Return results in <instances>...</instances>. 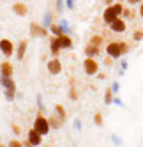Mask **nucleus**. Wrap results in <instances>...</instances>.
<instances>
[{"label": "nucleus", "mask_w": 143, "mask_h": 147, "mask_svg": "<svg viewBox=\"0 0 143 147\" xmlns=\"http://www.w3.org/2000/svg\"><path fill=\"white\" fill-rule=\"evenodd\" d=\"M13 13H14L16 16H27L28 7H27L25 2H14V4H13Z\"/></svg>", "instance_id": "nucleus-15"}, {"label": "nucleus", "mask_w": 143, "mask_h": 147, "mask_svg": "<svg viewBox=\"0 0 143 147\" xmlns=\"http://www.w3.org/2000/svg\"><path fill=\"white\" fill-rule=\"evenodd\" d=\"M118 18V14H117V11H115V7H113V4L111 5H108L106 9H104V13H103V20H104V23L106 25H110L113 20H117Z\"/></svg>", "instance_id": "nucleus-10"}, {"label": "nucleus", "mask_w": 143, "mask_h": 147, "mask_svg": "<svg viewBox=\"0 0 143 147\" xmlns=\"http://www.w3.org/2000/svg\"><path fill=\"white\" fill-rule=\"evenodd\" d=\"M111 90H113V94H117L120 90V83L118 82H113V83H111Z\"/></svg>", "instance_id": "nucleus-33"}, {"label": "nucleus", "mask_w": 143, "mask_h": 147, "mask_svg": "<svg viewBox=\"0 0 143 147\" xmlns=\"http://www.w3.org/2000/svg\"><path fill=\"white\" fill-rule=\"evenodd\" d=\"M48 121H49V126H51V129H60V128L64 126V122H65L64 119H60V117H58V115H57L55 112L51 113V117H49Z\"/></svg>", "instance_id": "nucleus-16"}, {"label": "nucleus", "mask_w": 143, "mask_h": 147, "mask_svg": "<svg viewBox=\"0 0 143 147\" xmlns=\"http://www.w3.org/2000/svg\"><path fill=\"white\" fill-rule=\"evenodd\" d=\"M126 2H127L129 5H136V4H140V2H143V0H126Z\"/></svg>", "instance_id": "nucleus-38"}, {"label": "nucleus", "mask_w": 143, "mask_h": 147, "mask_svg": "<svg viewBox=\"0 0 143 147\" xmlns=\"http://www.w3.org/2000/svg\"><path fill=\"white\" fill-rule=\"evenodd\" d=\"M0 87H4V90L16 92V82L13 80V76H0Z\"/></svg>", "instance_id": "nucleus-11"}, {"label": "nucleus", "mask_w": 143, "mask_h": 147, "mask_svg": "<svg viewBox=\"0 0 143 147\" xmlns=\"http://www.w3.org/2000/svg\"><path fill=\"white\" fill-rule=\"evenodd\" d=\"M85 55L87 57H97L99 55V46H94V45H87V48H85Z\"/></svg>", "instance_id": "nucleus-18"}, {"label": "nucleus", "mask_w": 143, "mask_h": 147, "mask_svg": "<svg viewBox=\"0 0 143 147\" xmlns=\"http://www.w3.org/2000/svg\"><path fill=\"white\" fill-rule=\"evenodd\" d=\"M110 30L115 32V34H122V32L127 30V25H126V22L122 18H117V20H113V22L110 23Z\"/></svg>", "instance_id": "nucleus-8"}, {"label": "nucleus", "mask_w": 143, "mask_h": 147, "mask_svg": "<svg viewBox=\"0 0 143 147\" xmlns=\"http://www.w3.org/2000/svg\"><path fill=\"white\" fill-rule=\"evenodd\" d=\"M83 71H85V75H88V76L97 75V73H99V64H97L96 57H87L83 60Z\"/></svg>", "instance_id": "nucleus-4"}, {"label": "nucleus", "mask_w": 143, "mask_h": 147, "mask_svg": "<svg viewBox=\"0 0 143 147\" xmlns=\"http://www.w3.org/2000/svg\"><path fill=\"white\" fill-rule=\"evenodd\" d=\"M88 43L94 45V46H101V45H103V36H92Z\"/></svg>", "instance_id": "nucleus-25"}, {"label": "nucleus", "mask_w": 143, "mask_h": 147, "mask_svg": "<svg viewBox=\"0 0 143 147\" xmlns=\"http://www.w3.org/2000/svg\"><path fill=\"white\" fill-rule=\"evenodd\" d=\"M53 112H55V113L58 115L60 119H64V121L67 119V112H65V108L62 107V105H55V108H53Z\"/></svg>", "instance_id": "nucleus-19"}, {"label": "nucleus", "mask_w": 143, "mask_h": 147, "mask_svg": "<svg viewBox=\"0 0 143 147\" xmlns=\"http://www.w3.org/2000/svg\"><path fill=\"white\" fill-rule=\"evenodd\" d=\"M49 34V30L43 25V23H37V22H32L30 23V36L32 37H41V39H44L48 37Z\"/></svg>", "instance_id": "nucleus-5"}, {"label": "nucleus", "mask_w": 143, "mask_h": 147, "mask_svg": "<svg viewBox=\"0 0 143 147\" xmlns=\"http://www.w3.org/2000/svg\"><path fill=\"white\" fill-rule=\"evenodd\" d=\"M60 51H62V48H60L58 37L57 36H51V37H49V53H51V57H58Z\"/></svg>", "instance_id": "nucleus-12"}, {"label": "nucleus", "mask_w": 143, "mask_h": 147, "mask_svg": "<svg viewBox=\"0 0 143 147\" xmlns=\"http://www.w3.org/2000/svg\"><path fill=\"white\" fill-rule=\"evenodd\" d=\"M14 75V67L9 60H4L0 64V76H13Z\"/></svg>", "instance_id": "nucleus-13"}, {"label": "nucleus", "mask_w": 143, "mask_h": 147, "mask_svg": "<svg viewBox=\"0 0 143 147\" xmlns=\"http://www.w3.org/2000/svg\"><path fill=\"white\" fill-rule=\"evenodd\" d=\"M127 67H129V64H127V60H124L122 59L120 60V71H118V75L122 76V75H126V71H127Z\"/></svg>", "instance_id": "nucleus-27"}, {"label": "nucleus", "mask_w": 143, "mask_h": 147, "mask_svg": "<svg viewBox=\"0 0 143 147\" xmlns=\"http://www.w3.org/2000/svg\"><path fill=\"white\" fill-rule=\"evenodd\" d=\"M140 16L143 18V2H141V5H140Z\"/></svg>", "instance_id": "nucleus-42"}, {"label": "nucleus", "mask_w": 143, "mask_h": 147, "mask_svg": "<svg viewBox=\"0 0 143 147\" xmlns=\"http://www.w3.org/2000/svg\"><path fill=\"white\" fill-rule=\"evenodd\" d=\"M65 9L74 11V9H76V0H65Z\"/></svg>", "instance_id": "nucleus-28"}, {"label": "nucleus", "mask_w": 143, "mask_h": 147, "mask_svg": "<svg viewBox=\"0 0 143 147\" xmlns=\"http://www.w3.org/2000/svg\"><path fill=\"white\" fill-rule=\"evenodd\" d=\"M103 113H101V112H97V113H94V124L96 126H103Z\"/></svg>", "instance_id": "nucleus-26"}, {"label": "nucleus", "mask_w": 143, "mask_h": 147, "mask_svg": "<svg viewBox=\"0 0 143 147\" xmlns=\"http://www.w3.org/2000/svg\"><path fill=\"white\" fill-rule=\"evenodd\" d=\"M46 69H48L49 75H53V76L60 75V73H62V62H60V59H58V57L49 59L48 64H46Z\"/></svg>", "instance_id": "nucleus-7"}, {"label": "nucleus", "mask_w": 143, "mask_h": 147, "mask_svg": "<svg viewBox=\"0 0 143 147\" xmlns=\"http://www.w3.org/2000/svg\"><path fill=\"white\" fill-rule=\"evenodd\" d=\"M69 98L73 99V101H76V99H78V92H76V89H74V87H71V90H69Z\"/></svg>", "instance_id": "nucleus-31"}, {"label": "nucleus", "mask_w": 143, "mask_h": 147, "mask_svg": "<svg viewBox=\"0 0 143 147\" xmlns=\"http://www.w3.org/2000/svg\"><path fill=\"white\" fill-rule=\"evenodd\" d=\"M113 2H115V0H104V4H106V5H111Z\"/></svg>", "instance_id": "nucleus-41"}, {"label": "nucleus", "mask_w": 143, "mask_h": 147, "mask_svg": "<svg viewBox=\"0 0 143 147\" xmlns=\"http://www.w3.org/2000/svg\"><path fill=\"white\" fill-rule=\"evenodd\" d=\"M73 126H74V129H76V131H81V121H80V119H74Z\"/></svg>", "instance_id": "nucleus-35"}, {"label": "nucleus", "mask_w": 143, "mask_h": 147, "mask_svg": "<svg viewBox=\"0 0 143 147\" xmlns=\"http://www.w3.org/2000/svg\"><path fill=\"white\" fill-rule=\"evenodd\" d=\"M111 103H113V90H111V87H110L104 92V105H111Z\"/></svg>", "instance_id": "nucleus-23"}, {"label": "nucleus", "mask_w": 143, "mask_h": 147, "mask_svg": "<svg viewBox=\"0 0 143 147\" xmlns=\"http://www.w3.org/2000/svg\"><path fill=\"white\" fill-rule=\"evenodd\" d=\"M111 142H113L115 145H120L122 144V138H120V136H117V135H111Z\"/></svg>", "instance_id": "nucleus-34"}, {"label": "nucleus", "mask_w": 143, "mask_h": 147, "mask_svg": "<svg viewBox=\"0 0 143 147\" xmlns=\"http://www.w3.org/2000/svg\"><path fill=\"white\" fill-rule=\"evenodd\" d=\"M55 9H57V14L62 16L65 9V0H55Z\"/></svg>", "instance_id": "nucleus-21"}, {"label": "nucleus", "mask_w": 143, "mask_h": 147, "mask_svg": "<svg viewBox=\"0 0 143 147\" xmlns=\"http://www.w3.org/2000/svg\"><path fill=\"white\" fill-rule=\"evenodd\" d=\"M122 50H124V53H127V51H129V45L124 43V41H122Z\"/></svg>", "instance_id": "nucleus-40"}, {"label": "nucleus", "mask_w": 143, "mask_h": 147, "mask_svg": "<svg viewBox=\"0 0 143 147\" xmlns=\"http://www.w3.org/2000/svg\"><path fill=\"white\" fill-rule=\"evenodd\" d=\"M32 128H34L35 131H39L43 136L49 135V131H51V126H49L48 117H44V112L39 110V113L35 115V119H34V126H32Z\"/></svg>", "instance_id": "nucleus-1"}, {"label": "nucleus", "mask_w": 143, "mask_h": 147, "mask_svg": "<svg viewBox=\"0 0 143 147\" xmlns=\"http://www.w3.org/2000/svg\"><path fill=\"white\" fill-rule=\"evenodd\" d=\"M4 98H5L7 103H13L16 99V92L14 90H4Z\"/></svg>", "instance_id": "nucleus-24"}, {"label": "nucleus", "mask_w": 143, "mask_h": 147, "mask_svg": "<svg viewBox=\"0 0 143 147\" xmlns=\"http://www.w3.org/2000/svg\"><path fill=\"white\" fill-rule=\"evenodd\" d=\"M27 48H28V43H27V39H21L19 43L16 45V60H19V62H23V59H25V53H27Z\"/></svg>", "instance_id": "nucleus-9"}, {"label": "nucleus", "mask_w": 143, "mask_h": 147, "mask_svg": "<svg viewBox=\"0 0 143 147\" xmlns=\"http://www.w3.org/2000/svg\"><path fill=\"white\" fill-rule=\"evenodd\" d=\"M106 55L111 59H120L124 55V50H122V41H111L106 45Z\"/></svg>", "instance_id": "nucleus-2"}, {"label": "nucleus", "mask_w": 143, "mask_h": 147, "mask_svg": "<svg viewBox=\"0 0 143 147\" xmlns=\"http://www.w3.org/2000/svg\"><path fill=\"white\" fill-rule=\"evenodd\" d=\"M58 25H60V28H62V34H71V25H69L67 20H60Z\"/></svg>", "instance_id": "nucleus-22"}, {"label": "nucleus", "mask_w": 143, "mask_h": 147, "mask_svg": "<svg viewBox=\"0 0 143 147\" xmlns=\"http://www.w3.org/2000/svg\"><path fill=\"white\" fill-rule=\"evenodd\" d=\"M132 39H134V41H141L143 39V30H136V32L132 34Z\"/></svg>", "instance_id": "nucleus-30"}, {"label": "nucleus", "mask_w": 143, "mask_h": 147, "mask_svg": "<svg viewBox=\"0 0 143 147\" xmlns=\"http://www.w3.org/2000/svg\"><path fill=\"white\" fill-rule=\"evenodd\" d=\"M53 18H55L53 11H46V13H44V16H43V22H41V23H43L46 28H49V25L55 23V22H53Z\"/></svg>", "instance_id": "nucleus-17"}, {"label": "nucleus", "mask_w": 143, "mask_h": 147, "mask_svg": "<svg viewBox=\"0 0 143 147\" xmlns=\"http://www.w3.org/2000/svg\"><path fill=\"white\" fill-rule=\"evenodd\" d=\"M48 30H49V34H51V36H57V37H58V36H62V28H60L58 23H51Z\"/></svg>", "instance_id": "nucleus-20"}, {"label": "nucleus", "mask_w": 143, "mask_h": 147, "mask_svg": "<svg viewBox=\"0 0 143 147\" xmlns=\"http://www.w3.org/2000/svg\"><path fill=\"white\" fill-rule=\"evenodd\" d=\"M58 43H60V48L62 50H71L74 45H73V37H71L69 34H62L58 36Z\"/></svg>", "instance_id": "nucleus-14"}, {"label": "nucleus", "mask_w": 143, "mask_h": 147, "mask_svg": "<svg viewBox=\"0 0 143 147\" xmlns=\"http://www.w3.org/2000/svg\"><path fill=\"white\" fill-rule=\"evenodd\" d=\"M122 16H126V18H132V11H131V9H124Z\"/></svg>", "instance_id": "nucleus-36"}, {"label": "nucleus", "mask_w": 143, "mask_h": 147, "mask_svg": "<svg viewBox=\"0 0 143 147\" xmlns=\"http://www.w3.org/2000/svg\"><path fill=\"white\" fill-rule=\"evenodd\" d=\"M0 51L5 59H11L16 53V45L11 39H0Z\"/></svg>", "instance_id": "nucleus-3"}, {"label": "nucleus", "mask_w": 143, "mask_h": 147, "mask_svg": "<svg viewBox=\"0 0 143 147\" xmlns=\"http://www.w3.org/2000/svg\"><path fill=\"white\" fill-rule=\"evenodd\" d=\"M9 147H25V144H21L19 140H11L9 142Z\"/></svg>", "instance_id": "nucleus-32"}, {"label": "nucleus", "mask_w": 143, "mask_h": 147, "mask_svg": "<svg viewBox=\"0 0 143 147\" xmlns=\"http://www.w3.org/2000/svg\"><path fill=\"white\" fill-rule=\"evenodd\" d=\"M43 138H44V136L41 135L39 131H35V129L32 128V129L27 133V142H25V147H27V145H28V147H37V145L43 144Z\"/></svg>", "instance_id": "nucleus-6"}, {"label": "nucleus", "mask_w": 143, "mask_h": 147, "mask_svg": "<svg viewBox=\"0 0 143 147\" xmlns=\"http://www.w3.org/2000/svg\"><path fill=\"white\" fill-rule=\"evenodd\" d=\"M37 107H39L41 112H44V103H43V96H41V94H37Z\"/></svg>", "instance_id": "nucleus-29"}, {"label": "nucleus", "mask_w": 143, "mask_h": 147, "mask_svg": "<svg viewBox=\"0 0 143 147\" xmlns=\"http://www.w3.org/2000/svg\"><path fill=\"white\" fill-rule=\"evenodd\" d=\"M113 103L117 105V107H124V103H122V99H120V98H113Z\"/></svg>", "instance_id": "nucleus-37"}, {"label": "nucleus", "mask_w": 143, "mask_h": 147, "mask_svg": "<svg viewBox=\"0 0 143 147\" xmlns=\"http://www.w3.org/2000/svg\"><path fill=\"white\" fill-rule=\"evenodd\" d=\"M13 131H14L16 135H19V133H21V129H19V126H18V124H13Z\"/></svg>", "instance_id": "nucleus-39"}]
</instances>
